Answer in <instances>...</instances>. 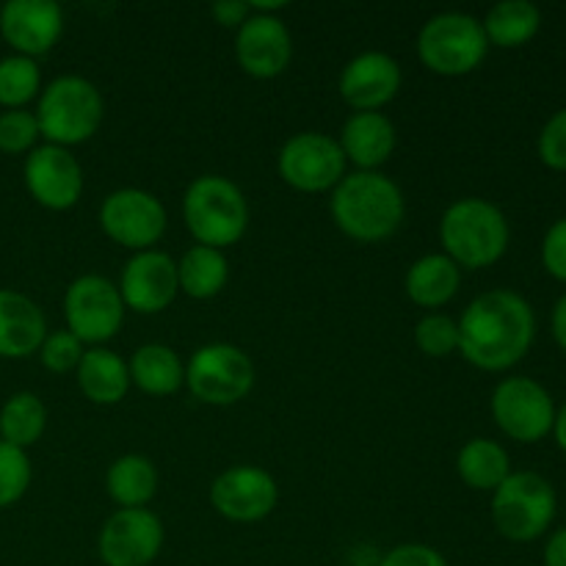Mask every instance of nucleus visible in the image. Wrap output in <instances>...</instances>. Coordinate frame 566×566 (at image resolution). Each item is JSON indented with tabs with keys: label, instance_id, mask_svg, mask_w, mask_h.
Masks as SVG:
<instances>
[{
	"label": "nucleus",
	"instance_id": "f257e3e1",
	"mask_svg": "<svg viewBox=\"0 0 566 566\" xmlns=\"http://www.w3.org/2000/svg\"><path fill=\"white\" fill-rule=\"evenodd\" d=\"M457 324L459 354L486 374H503L523 363L536 340L534 307L506 287L475 296Z\"/></svg>",
	"mask_w": 566,
	"mask_h": 566
},
{
	"label": "nucleus",
	"instance_id": "f03ea898",
	"mask_svg": "<svg viewBox=\"0 0 566 566\" xmlns=\"http://www.w3.org/2000/svg\"><path fill=\"white\" fill-rule=\"evenodd\" d=\"M332 219L337 230L359 243H379L396 235L407 216V199L385 171H346L332 188Z\"/></svg>",
	"mask_w": 566,
	"mask_h": 566
},
{
	"label": "nucleus",
	"instance_id": "7ed1b4c3",
	"mask_svg": "<svg viewBox=\"0 0 566 566\" xmlns=\"http://www.w3.org/2000/svg\"><path fill=\"white\" fill-rule=\"evenodd\" d=\"M512 227L495 202L481 197L457 199L440 219V243L459 269H490L506 254Z\"/></svg>",
	"mask_w": 566,
	"mask_h": 566
},
{
	"label": "nucleus",
	"instance_id": "20e7f679",
	"mask_svg": "<svg viewBox=\"0 0 566 566\" xmlns=\"http://www.w3.org/2000/svg\"><path fill=\"white\" fill-rule=\"evenodd\" d=\"M33 114L44 144L72 149L99 130L105 119V99L88 77L59 75L39 92Z\"/></svg>",
	"mask_w": 566,
	"mask_h": 566
},
{
	"label": "nucleus",
	"instance_id": "39448f33",
	"mask_svg": "<svg viewBox=\"0 0 566 566\" xmlns=\"http://www.w3.org/2000/svg\"><path fill=\"white\" fill-rule=\"evenodd\" d=\"M182 221L193 241L224 252L247 235L249 202L230 177L202 175L182 193Z\"/></svg>",
	"mask_w": 566,
	"mask_h": 566
},
{
	"label": "nucleus",
	"instance_id": "423d86ee",
	"mask_svg": "<svg viewBox=\"0 0 566 566\" xmlns=\"http://www.w3.org/2000/svg\"><path fill=\"white\" fill-rule=\"evenodd\" d=\"M558 512L556 486L534 470H517L492 492V523L509 542H536Z\"/></svg>",
	"mask_w": 566,
	"mask_h": 566
},
{
	"label": "nucleus",
	"instance_id": "0eeeda50",
	"mask_svg": "<svg viewBox=\"0 0 566 566\" xmlns=\"http://www.w3.org/2000/svg\"><path fill=\"white\" fill-rule=\"evenodd\" d=\"M490 53L484 25L468 11H440L429 17L418 33V55L423 66L442 77H462L479 70Z\"/></svg>",
	"mask_w": 566,
	"mask_h": 566
},
{
	"label": "nucleus",
	"instance_id": "6e6552de",
	"mask_svg": "<svg viewBox=\"0 0 566 566\" xmlns=\"http://www.w3.org/2000/svg\"><path fill=\"white\" fill-rule=\"evenodd\" d=\"M186 387L208 407H232L252 392V357L232 343H205L186 363Z\"/></svg>",
	"mask_w": 566,
	"mask_h": 566
},
{
	"label": "nucleus",
	"instance_id": "1a4fd4ad",
	"mask_svg": "<svg viewBox=\"0 0 566 566\" xmlns=\"http://www.w3.org/2000/svg\"><path fill=\"white\" fill-rule=\"evenodd\" d=\"M125 313L127 307L122 302L119 287L103 274L75 276L64 293L66 329L83 346H103L111 337L119 335Z\"/></svg>",
	"mask_w": 566,
	"mask_h": 566
},
{
	"label": "nucleus",
	"instance_id": "9d476101",
	"mask_svg": "<svg viewBox=\"0 0 566 566\" xmlns=\"http://www.w3.org/2000/svg\"><path fill=\"white\" fill-rule=\"evenodd\" d=\"M490 412L509 440L525 446L545 440L547 434H553L556 423V401L547 387L531 376H506L497 381L492 390Z\"/></svg>",
	"mask_w": 566,
	"mask_h": 566
},
{
	"label": "nucleus",
	"instance_id": "9b49d317",
	"mask_svg": "<svg viewBox=\"0 0 566 566\" xmlns=\"http://www.w3.org/2000/svg\"><path fill=\"white\" fill-rule=\"evenodd\" d=\"M348 160L337 138L318 130H304L287 138L276 153V171L302 193L332 191L346 177Z\"/></svg>",
	"mask_w": 566,
	"mask_h": 566
},
{
	"label": "nucleus",
	"instance_id": "f8f14e48",
	"mask_svg": "<svg viewBox=\"0 0 566 566\" xmlns=\"http://www.w3.org/2000/svg\"><path fill=\"white\" fill-rule=\"evenodd\" d=\"M99 230L119 247L136 252L155 249L164 238L169 216L164 202L144 188H116L99 205Z\"/></svg>",
	"mask_w": 566,
	"mask_h": 566
},
{
	"label": "nucleus",
	"instance_id": "ddd939ff",
	"mask_svg": "<svg viewBox=\"0 0 566 566\" xmlns=\"http://www.w3.org/2000/svg\"><path fill=\"white\" fill-rule=\"evenodd\" d=\"M164 523L149 509H116L97 534L105 566H149L164 551Z\"/></svg>",
	"mask_w": 566,
	"mask_h": 566
},
{
	"label": "nucleus",
	"instance_id": "4468645a",
	"mask_svg": "<svg viewBox=\"0 0 566 566\" xmlns=\"http://www.w3.org/2000/svg\"><path fill=\"white\" fill-rule=\"evenodd\" d=\"M280 503V484L258 464H235L210 484V506L230 523H260Z\"/></svg>",
	"mask_w": 566,
	"mask_h": 566
},
{
	"label": "nucleus",
	"instance_id": "2eb2a0df",
	"mask_svg": "<svg viewBox=\"0 0 566 566\" xmlns=\"http://www.w3.org/2000/svg\"><path fill=\"white\" fill-rule=\"evenodd\" d=\"M25 188L48 210H70L83 197V166L72 149L39 144L25 155Z\"/></svg>",
	"mask_w": 566,
	"mask_h": 566
},
{
	"label": "nucleus",
	"instance_id": "dca6fc26",
	"mask_svg": "<svg viewBox=\"0 0 566 566\" xmlns=\"http://www.w3.org/2000/svg\"><path fill=\"white\" fill-rule=\"evenodd\" d=\"M119 293L127 310L138 315H158L169 307L180 293L177 282V260L160 249L136 252L125 263L119 276Z\"/></svg>",
	"mask_w": 566,
	"mask_h": 566
},
{
	"label": "nucleus",
	"instance_id": "f3484780",
	"mask_svg": "<svg viewBox=\"0 0 566 566\" xmlns=\"http://www.w3.org/2000/svg\"><path fill=\"white\" fill-rule=\"evenodd\" d=\"M64 33V11L55 0H9L0 9V36L14 55L36 61Z\"/></svg>",
	"mask_w": 566,
	"mask_h": 566
},
{
	"label": "nucleus",
	"instance_id": "a211bd4d",
	"mask_svg": "<svg viewBox=\"0 0 566 566\" xmlns=\"http://www.w3.org/2000/svg\"><path fill=\"white\" fill-rule=\"evenodd\" d=\"M401 64L385 50H365L354 55L337 77L343 103L354 111H381L401 92Z\"/></svg>",
	"mask_w": 566,
	"mask_h": 566
},
{
	"label": "nucleus",
	"instance_id": "6ab92c4d",
	"mask_svg": "<svg viewBox=\"0 0 566 566\" xmlns=\"http://www.w3.org/2000/svg\"><path fill=\"white\" fill-rule=\"evenodd\" d=\"M235 59L247 75L271 81L291 66L293 36L280 14H249L235 31Z\"/></svg>",
	"mask_w": 566,
	"mask_h": 566
},
{
	"label": "nucleus",
	"instance_id": "aec40b11",
	"mask_svg": "<svg viewBox=\"0 0 566 566\" xmlns=\"http://www.w3.org/2000/svg\"><path fill=\"white\" fill-rule=\"evenodd\" d=\"M337 144L357 171H379L396 153L398 133L390 116L381 111H354L343 122Z\"/></svg>",
	"mask_w": 566,
	"mask_h": 566
},
{
	"label": "nucleus",
	"instance_id": "412c9836",
	"mask_svg": "<svg viewBox=\"0 0 566 566\" xmlns=\"http://www.w3.org/2000/svg\"><path fill=\"white\" fill-rule=\"evenodd\" d=\"M48 332L50 329L42 307L31 296L0 287V357H31V354L39 352Z\"/></svg>",
	"mask_w": 566,
	"mask_h": 566
},
{
	"label": "nucleus",
	"instance_id": "4be33fe9",
	"mask_svg": "<svg viewBox=\"0 0 566 566\" xmlns=\"http://www.w3.org/2000/svg\"><path fill=\"white\" fill-rule=\"evenodd\" d=\"M75 379L83 398H88L97 407H114V403L125 401L127 390L133 387L130 368H127L125 359L105 346H94L83 352Z\"/></svg>",
	"mask_w": 566,
	"mask_h": 566
},
{
	"label": "nucleus",
	"instance_id": "5701e85b",
	"mask_svg": "<svg viewBox=\"0 0 566 566\" xmlns=\"http://www.w3.org/2000/svg\"><path fill=\"white\" fill-rule=\"evenodd\" d=\"M459 287H462V269L442 252L418 258L403 276V291H407L409 302L431 310V313L446 307L457 296Z\"/></svg>",
	"mask_w": 566,
	"mask_h": 566
},
{
	"label": "nucleus",
	"instance_id": "b1692460",
	"mask_svg": "<svg viewBox=\"0 0 566 566\" xmlns=\"http://www.w3.org/2000/svg\"><path fill=\"white\" fill-rule=\"evenodd\" d=\"M127 368H130L133 385L147 392V396L164 398L186 387V363L166 343H144V346H138Z\"/></svg>",
	"mask_w": 566,
	"mask_h": 566
},
{
	"label": "nucleus",
	"instance_id": "393cba45",
	"mask_svg": "<svg viewBox=\"0 0 566 566\" xmlns=\"http://www.w3.org/2000/svg\"><path fill=\"white\" fill-rule=\"evenodd\" d=\"M158 468L142 453H125L114 459L105 473V492L119 509H147L158 495Z\"/></svg>",
	"mask_w": 566,
	"mask_h": 566
},
{
	"label": "nucleus",
	"instance_id": "a878e982",
	"mask_svg": "<svg viewBox=\"0 0 566 566\" xmlns=\"http://www.w3.org/2000/svg\"><path fill=\"white\" fill-rule=\"evenodd\" d=\"M457 473L470 490L495 492L514 470L509 451L501 442L490 440V437H473L459 448Z\"/></svg>",
	"mask_w": 566,
	"mask_h": 566
},
{
	"label": "nucleus",
	"instance_id": "bb28decb",
	"mask_svg": "<svg viewBox=\"0 0 566 566\" xmlns=\"http://www.w3.org/2000/svg\"><path fill=\"white\" fill-rule=\"evenodd\" d=\"M177 282H180V293H186L188 298L205 302V298L219 296L227 287V282H230L227 254L221 249L193 243L177 260Z\"/></svg>",
	"mask_w": 566,
	"mask_h": 566
},
{
	"label": "nucleus",
	"instance_id": "cd10ccee",
	"mask_svg": "<svg viewBox=\"0 0 566 566\" xmlns=\"http://www.w3.org/2000/svg\"><path fill=\"white\" fill-rule=\"evenodd\" d=\"M490 48L514 50L528 44L542 28L539 6L531 0H501L481 20Z\"/></svg>",
	"mask_w": 566,
	"mask_h": 566
},
{
	"label": "nucleus",
	"instance_id": "c85d7f7f",
	"mask_svg": "<svg viewBox=\"0 0 566 566\" xmlns=\"http://www.w3.org/2000/svg\"><path fill=\"white\" fill-rule=\"evenodd\" d=\"M48 429V407L31 390H20L0 407V442L28 451Z\"/></svg>",
	"mask_w": 566,
	"mask_h": 566
},
{
	"label": "nucleus",
	"instance_id": "c756f323",
	"mask_svg": "<svg viewBox=\"0 0 566 566\" xmlns=\"http://www.w3.org/2000/svg\"><path fill=\"white\" fill-rule=\"evenodd\" d=\"M42 92V70L25 55H6L0 59V105L6 111L25 108Z\"/></svg>",
	"mask_w": 566,
	"mask_h": 566
},
{
	"label": "nucleus",
	"instance_id": "7c9ffc66",
	"mask_svg": "<svg viewBox=\"0 0 566 566\" xmlns=\"http://www.w3.org/2000/svg\"><path fill=\"white\" fill-rule=\"evenodd\" d=\"M415 346L431 359H446L459 352V324L446 313H426L415 326Z\"/></svg>",
	"mask_w": 566,
	"mask_h": 566
},
{
	"label": "nucleus",
	"instance_id": "2f4dec72",
	"mask_svg": "<svg viewBox=\"0 0 566 566\" xmlns=\"http://www.w3.org/2000/svg\"><path fill=\"white\" fill-rule=\"evenodd\" d=\"M33 479L28 451L0 442V509H9L28 492Z\"/></svg>",
	"mask_w": 566,
	"mask_h": 566
},
{
	"label": "nucleus",
	"instance_id": "473e14b6",
	"mask_svg": "<svg viewBox=\"0 0 566 566\" xmlns=\"http://www.w3.org/2000/svg\"><path fill=\"white\" fill-rule=\"evenodd\" d=\"M39 122L36 114L28 108L3 111L0 114V153L3 155H28L39 147Z\"/></svg>",
	"mask_w": 566,
	"mask_h": 566
},
{
	"label": "nucleus",
	"instance_id": "72a5a7b5",
	"mask_svg": "<svg viewBox=\"0 0 566 566\" xmlns=\"http://www.w3.org/2000/svg\"><path fill=\"white\" fill-rule=\"evenodd\" d=\"M83 352H86V348H83V343L77 340L70 329H55L44 335L42 346H39L36 354H39V363H42L50 374L61 376V374H72V370H77Z\"/></svg>",
	"mask_w": 566,
	"mask_h": 566
},
{
	"label": "nucleus",
	"instance_id": "f704fd0d",
	"mask_svg": "<svg viewBox=\"0 0 566 566\" xmlns=\"http://www.w3.org/2000/svg\"><path fill=\"white\" fill-rule=\"evenodd\" d=\"M536 153H539L542 164L547 169L566 171V108L556 111L551 119L545 122L536 142Z\"/></svg>",
	"mask_w": 566,
	"mask_h": 566
},
{
	"label": "nucleus",
	"instance_id": "c9c22d12",
	"mask_svg": "<svg viewBox=\"0 0 566 566\" xmlns=\"http://www.w3.org/2000/svg\"><path fill=\"white\" fill-rule=\"evenodd\" d=\"M379 566H448V562L437 547L423 545V542H403L387 551Z\"/></svg>",
	"mask_w": 566,
	"mask_h": 566
},
{
	"label": "nucleus",
	"instance_id": "e433bc0d",
	"mask_svg": "<svg viewBox=\"0 0 566 566\" xmlns=\"http://www.w3.org/2000/svg\"><path fill=\"white\" fill-rule=\"evenodd\" d=\"M542 265L553 280L566 282V216L542 238Z\"/></svg>",
	"mask_w": 566,
	"mask_h": 566
},
{
	"label": "nucleus",
	"instance_id": "4c0bfd02",
	"mask_svg": "<svg viewBox=\"0 0 566 566\" xmlns=\"http://www.w3.org/2000/svg\"><path fill=\"white\" fill-rule=\"evenodd\" d=\"M210 14H213V20L219 22V25L235 28L238 31V28L249 20L252 9H249L247 0H219V3L210 6Z\"/></svg>",
	"mask_w": 566,
	"mask_h": 566
},
{
	"label": "nucleus",
	"instance_id": "58836bf2",
	"mask_svg": "<svg viewBox=\"0 0 566 566\" xmlns=\"http://www.w3.org/2000/svg\"><path fill=\"white\" fill-rule=\"evenodd\" d=\"M545 566H566V528H558L545 545Z\"/></svg>",
	"mask_w": 566,
	"mask_h": 566
},
{
	"label": "nucleus",
	"instance_id": "ea45409f",
	"mask_svg": "<svg viewBox=\"0 0 566 566\" xmlns=\"http://www.w3.org/2000/svg\"><path fill=\"white\" fill-rule=\"evenodd\" d=\"M551 326H553V337H556V343L566 352V293L558 298L556 307H553Z\"/></svg>",
	"mask_w": 566,
	"mask_h": 566
},
{
	"label": "nucleus",
	"instance_id": "a19ab883",
	"mask_svg": "<svg viewBox=\"0 0 566 566\" xmlns=\"http://www.w3.org/2000/svg\"><path fill=\"white\" fill-rule=\"evenodd\" d=\"M553 437H556L558 448L566 453V403L556 409V423H553Z\"/></svg>",
	"mask_w": 566,
	"mask_h": 566
}]
</instances>
